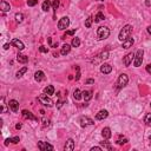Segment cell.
Listing matches in <instances>:
<instances>
[{
	"label": "cell",
	"instance_id": "cell-1",
	"mask_svg": "<svg viewBox=\"0 0 151 151\" xmlns=\"http://www.w3.org/2000/svg\"><path fill=\"white\" fill-rule=\"evenodd\" d=\"M132 28H133V27L131 26V25H125V26L120 30L119 34H118V39H119L120 41H124V40H126L129 37H131Z\"/></svg>",
	"mask_w": 151,
	"mask_h": 151
},
{
	"label": "cell",
	"instance_id": "cell-2",
	"mask_svg": "<svg viewBox=\"0 0 151 151\" xmlns=\"http://www.w3.org/2000/svg\"><path fill=\"white\" fill-rule=\"evenodd\" d=\"M97 35H98L99 40L106 39V38H109V35H110V30L106 26H100L97 30Z\"/></svg>",
	"mask_w": 151,
	"mask_h": 151
},
{
	"label": "cell",
	"instance_id": "cell-3",
	"mask_svg": "<svg viewBox=\"0 0 151 151\" xmlns=\"http://www.w3.org/2000/svg\"><path fill=\"white\" fill-rule=\"evenodd\" d=\"M143 56H144V51L142 50V48H139V50L135 53V59H133V65H135V67H139L142 65V63H143Z\"/></svg>",
	"mask_w": 151,
	"mask_h": 151
},
{
	"label": "cell",
	"instance_id": "cell-4",
	"mask_svg": "<svg viewBox=\"0 0 151 151\" xmlns=\"http://www.w3.org/2000/svg\"><path fill=\"white\" fill-rule=\"evenodd\" d=\"M38 100L40 102V103L42 104V105H45V106H47V107H51V106H53V102H52V99L48 97L47 95H41V96H39L38 97Z\"/></svg>",
	"mask_w": 151,
	"mask_h": 151
},
{
	"label": "cell",
	"instance_id": "cell-5",
	"mask_svg": "<svg viewBox=\"0 0 151 151\" xmlns=\"http://www.w3.org/2000/svg\"><path fill=\"white\" fill-rule=\"evenodd\" d=\"M127 83H129V77H127V74L122 73L119 77H118V83H117L118 89H123L124 86L127 85Z\"/></svg>",
	"mask_w": 151,
	"mask_h": 151
},
{
	"label": "cell",
	"instance_id": "cell-6",
	"mask_svg": "<svg viewBox=\"0 0 151 151\" xmlns=\"http://www.w3.org/2000/svg\"><path fill=\"white\" fill-rule=\"evenodd\" d=\"M69 26H70V19H69V17H63V18L58 21V28L61 30V31H63V30H66Z\"/></svg>",
	"mask_w": 151,
	"mask_h": 151
},
{
	"label": "cell",
	"instance_id": "cell-7",
	"mask_svg": "<svg viewBox=\"0 0 151 151\" xmlns=\"http://www.w3.org/2000/svg\"><path fill=\"white\" fill-rule=\"evenodd\" d=\"M79 123H80V126L82 127H85V126H88V125H93L95 124V122H93L91 118H89V117L86 116H82L79 118Z\"/></svg>",
	"mask_w": 151,
	"mask_h": 151
},
{
	"label": "cell",
	"instance_id": "cell-8",
	"mask_svg": "<svg viewBox=\"0 0 151 151\" xmlns=\"http://www.w3.org/2000/svg\"><path fill=\"white\" fill-rule=\"evenodd\" d=\"M133 59H135V53H127L126 56L124 57V59H123V63H124V65L125 66H130L131 65V63L133 61Z\"/></svg>",
	"mask_w": 151,
	"mask_h": 151
},
{
	"label": "cell",
	"instance_id": "cell-9",
	"mask_svg": "<svg viewBox=\"0 0 151 151\" xmlns=\"http://www.w3.org/2000/svg\"><path fill=\"white\" fill-rule=\"evenodd\" d=\"M38 149L41 151H46V150H53V146L48 143H45V142H38Z\"/></svg>",
	"mask_w": 151,
	"mask_h": 151
},
{
	"label": "cell",
	"instance_id": "cell-10",
	"mask_svg": "<svg viewBox=\"0 0 151 151\" xmlns=\"http://www.w3.org/2000/svg\"><path fill=\"white\" fill-rule=\"evenodd\" d=\"M11 45H13L14 47H17L19 51H21V50H24L25 48L24 42L21 41V40H19V39H13L12 41H11Z\"/></svg>",
	"mask_w": 151,
	"mask_h": 151
},
{
	"label": "cell",
	"instance_id": "cell-11",
	"mask_svg": "<svg viewBox=\"0 0 151 151\" xmlns=\"http://www.w3.org/2000/svg\"><path fill=\"white\" fill-rule=\"evenodd\" d=\"M133 42H135V40H133V38H131V37H129L126 40H124V41H122V47L123 48H130V47H132V45H133Z\"/></svg>",
	"mask_w": 151,
	"mask_h": 151
},
{
	"label": "cell",
	"instance_id": "cell-12",
	"mask_svg": "<svg viewBox=\"0 0 151 151\" xmlns=\"http://www.w3.org/2000/svg\"><path fill=\"white\" fill-rule=\"evenodd\" d=\"M64 150L65 151H73L74 150V141L73 139H67L66 143H65V146H64Z\"/></svg>",
	"mask_w": 151,
	"mask_h": 151
},
{
	"label": "cell",
	"instance_id": "cell-13",
	"mask_svg": "<svg viewBox=\"0 0 151 151\" xmlns=\"http://www.w3.org/2000/svg\"><path fill=\"white\" fill-rule=\"evenodd\" d=\"M107 117H109V112L106 111V110H100L98 113L96 114V119L103 120V119H105V118H107Z\"/></svg>",
	"mask_w": 151,
	"mask_h": 151
},
{
	"label": "cell",
	"instance_id": "cell-14",
	"mask_svg": "<svg viewBox=\"0 0 151 151\" xmlns=\"http://www.w3.org/2000/svg\"><path fill=\"white\" fill-rule=\"evenodd\" d=\"M21 113H23V117H24L25 119H30V120H35V122H37V118H35L34 116H33V113H32V112H30V111H27V110H23V112H21Z\"/></svg>",
	"mask_w": 151,
	"mask_h": 151
},
{
	"label": "cell",
	"instance_id": "cell-15",
	"mask_svg": "<svg viewBox=\"0 0 151 151\" xmlns=\"http://www.w3.org/2000/svg\"><path fill=\"white\" fill-rule=\"evenodd\" d=\"M112 71V66L110 65V64H103L100 66V72L102 73H104V74H109L110 72Z\"/></svg>",
	"mask_w": 151,
	"mask_h": 151
},
{
	"label": "cell",
	"instance_id": "cell-16",
	"mask_svg": "<svg viewBox=\"0 0 151 151\" xmlns=\"http://www.w3.org/2000/svg\"><path fill=\"white\" fill-rule=\"evenodd\" d=\"M8 106H10V109L12 110L13 112H18V110H19V103L16 100V99H12V100H10V103H8Z\"/></svg>",
	"mask_w": 151,
	"mask_h": 151
},
{
	"label": "cell",
	"instance_id": "cell-17",
	"mask_svg": "<svg viewBox=\"0 0 151 151\" xmlns=\"http://www.w3.org/2000/svg\"><path fill=\"white\" fill-rule=\"evenodd\" d=\"M111 129L110 127H104L103 130H102V136H103L104 139H109L111 137Z\"/></svg>",
	"mask_w": 151,
	"mask_h": 151
},
{
	"label": "cell",
	"instance_id": "cell-18",
	"mask_svg": "<svg viewBox=\"0 0 151 151\" xmlns=\"http://www.w3.org/2000/svg\"><path fill=\"white\" fill-rule=\"evenodd\" d=\"M70 51H71V46H70L69 44H64L61 50H60V54L61 56H66V54L70 53Z\"/></svg>",
	"mask_w": 151,
	"mask_h": 151
},
{
	"label": "cell",
	"instance_id": "cell-19",
	"mask_svg": "<svg viewBox=\"0 0 151 151\" xmlns=\"http://www.w3.org/2000/svg\"><path fill=\"white\" fill-rule=\"evenodd\" d=\"M0 10L3 11V12H7V11L11 10V6L8 3H6L5 0H1L0 1Z\"/></svg>",
	"mask_w": 151,
	"mask_h": 151
},
{
	"label": "cell",
	"instance_id": "cell-20",
	"mask_svg": "<svg viewBox=\"0 0 151 151\" xmlns=\"http://www.w3.org/2000/svg\"><path fill=\"white\" fill-rule=\"evenodd\" d=\"M44 78H45V74H44V72H42V71H37L34 73V79H35V82H41Z\"/></svg>",
	"mask_w": 151,
	"mask_h": 151
},
{
	"label": "cell",
	"instance_id": "cell-21",
	"mask_svg": "<svg viewBox=\"0 0 151 151\" xmlns=\"http://www.w3.org/2000/svg\"><path fill=\"white\" fill-rule=\"evenodd\" d=\"M83 98L85 99V102H89L92 98V91H83Z\"/></svg>",
	"mask_w": 151,
	"mask_h": 151
},
{
	"label": "cell",
	"instance_id": "cell-22",
	"mask_svg": "<svg viewBox=\"0 0 151 151\" xmlns=\"http://www.w3.org/2000/svg\"><path fill=\"white\" fill-rule=\"evenodd\" d=\"M17 60L21 64H26L27 61H28V58H27L26 56H24V54H20V53H19L18 56H17Z\"/></svg>",
	"mask_w": 151,
	"mask_h": 151
},
{
	"label": "cell",
	"instance_id": "cell-23",
	"mask_svg": "<svg viewBox=\"0 0 151 151\" xmlns=\"http://www.w3.org/2000/svg\"><path fill=\"white\" fill-rule=\"evenodd\" d=\"M44 93H46L47 96H51L54 93V88H53L52 85H47L45 89H44Z\"/></svg>",
	"mask_w": 151,
	"mask_h": 151
},
{
	"label": "cell",
	"instance_id": "cell-24",
	"mask_svg": "<svg viewBox=\"0 0 151 151\" xmlns=\"http://www.w3.org/2000/svg\"><path fill=\"white\" fill-rule=\"evenodd\" d=\"M19 137H13V138H7L5 141V145H8L10 143H14V144H17V143H19Z\"/></svg>",
	"mask_w": 151,
	"mask_h": 151
},
{
	"label": "cell",
	"instance_id": "cell-25",
	"mask_svg": "<svg viewBox=\"0 0 151 151\" xmlns=\"http://www.w3.org/2000/svg\"><path fill=\"white\" fill-rule=\"evenodd\" d=\"M50 7H51V3L48 1V0H45V1L42 3V5H41L42 11H45V12H48V11H50Z\"/></svg>",
	"mask_w": 151,
	"mask_h": 151
},
{
	"label": "cell",
	"instance_id": "cell-26",
	"mask_svg": "<svg viewBox=\"0 0 151 151\" xmlns=\"http://www.w3.org/2000/svg\"><path fill=\"white\" fill-rule=\"evenodd\" d=\"M82 97H83V93L80 92V90L76 89V90H74V92H73V98L76 99V100H79Z\"/></svg>",
	"mask_w": 151,
	"mask_h": 151
},
{
	"label": "cell",
	"instance_id": "cell-27",
	"mask_svg": "<svg viewBox=\"0 0 151 151\" xmlns=\"http://www.w3.org/2000/svg\"><path fill=\"white\" fill-rule=\"evenodd\" d=\"M127 143V138L123 137V136H119L118 139H117V144L118 145H123V144H126Z\"/></svg>",
	"mask_w": 151,
	"mask_h": 151
},
{
	"label": "cell",
	"instance_id": "cell-28",
	"mask_svg": "<svg viewBox=\"0 0 151 151\" xmlns=\"http://www.w3.org/2000/svg\"><path fill=\"white\" fill-rule=\"evenodd\" d=\"M25 72H27V67H26V66L23 67L21 70H19V71L16 73V77H17V78H21V77H23V74H24Z\"/></svg>",
	"mask_w": 151,
	"mask_h": 151
},
{
	"label": "cell",
	"instance_id": "cell-29",
	"mask_svg": "<svg viewBox=\"0 0 151 151\" xmlns=\"http://www.w3.org/2000/svg\"><path fill=\"white\" fill-rule=\"evenodd\" d=\"M72 46H73V47H79L80 46V39L79 38H73V39H72V44H71Z\"/></svg>",
	"mask_w": 151,
	"mask_h": 151
},
{
	"label": "cell",
	"instance_id": "cell-30",
	"mask_svg": "<svg viewBox=\"0 0 151 151\" xmlns=\"http://www.w3.org/2000/svg\"><path fill=\"white\" fill-rule=\"evenodd\" d=\"M103 19H105V17H104V14L102 13V12H99V13H97V16L95 17V23H99V21H102Z\"/></svg>",
	"mask_w": 151,
	"mask_h": 151
},
{
	"label": "cell",
	"instance_id": "cell-31",
	"mask_svg": "<svg viewBox=\"0 0 151 151\" xmlns=\"http://www.w3.org/2000/svg\"><path fill=\"white\" fill-rule=\"evenodd\" d=\"M14 18H16V21L17 23H19V24L23 23V20H24V16H23V13H17Z\"/></svg>",
	"mask_w": 151,
	"mask_h": 151
},
{
	"label": "cell",
	"instance_id": "cell-32",
	"mask_svg": "<svg viewBox=\"0 0 151 151\" xmlns=\"http://www.w3.org/2000/svg\"><path fill=\"white\" fill-rule=\"evenodd\" d=\"M50 126H51V120L44 118L42 119V129H46V127H50Z\"/></svg>",
	"mask_w": 151,
	"mask_h": 151
},
{
	"label": "cell",
	"instance_id": "cell-33",
	"mask_svg": "<svg viewBox=\"0 0 151 151\" xmlns=\"http://www.w3.org/2000/svg\"><path fill=\"white\" fill-rule=\"evenodd\" d=\"M144 123H145L146 125H149V126H151V113H148L145 116V118H144Z\"/></svg>",
	"mask_w": 151,
	"mask_h": 151
},
{
	"label": "cell",
	"instance_id": "cell-34",
	"mask_svg": "<svg viewBox=\"0 0 151 151\" xmlns=\"http://www.w3.org/2000/svg\"><path fill=\"white\" fill-rule=\"evenodd\" d=\"M92 21H93V19L91 18V17H89V18L86 19V21H85V26L88 27V28H90L91 25H92Z\"/></svg>",
	"mask_w": 151,
	"mask_h": 151
},
{
	"label": "cell",
	"instance_id": "cell-35",
	"mask_svg": "<svg viewBox=\"0 0 151 151\" xmlns=\"http://www.w3.org/2000/svg\"><path fill=\"white\" fill-rule=\"evenodd\" d=\"M99 57H100V59H103V60H106V59L109 58V51H104Z\"/></svg>",
	"mask_w": 151,
	"mask_h": 151
},
{
	"label": "cell",
	"instance_id": "cell-36",
	"mask_svg": "<svg viewBox=\"0 0 151 151\" xmlns=\"http://www.w3.org/2000/svg\"><path fill=\"white\" fill-rule=\"evenodd\" d=\"M52 7L53 10H54V12L57 11V8L59 7V0H53V3H52Z\"/></svg>",
	"mask_w": 151,
	"mask_h": 151
},
{
	"label": "cell",
	"instance_id": "cell-37",
	"mask_svg": "<svg viewBox=\"0 0 151 151\" xmlns=\"http://www.w3.org/2000/svg\"><path fill=\"white\" fill-rule=\"evenodd\" d=\"M106 141H107V139H106ZM102 142V145H103L104 146V149H107V150H111V145H110V144H109V142Z\"/></svg>",
	"mask_w": 151,
	"mask_h": 151
},
{
	"label": "cell",
	"instance_id": "cell-38",
	"mask_svg": "<svg viewBox=\"0 0 151 151\" xmlns=\"http://www.w3.org/2000/svg\"><path fill=\"white\" fill-rule=\"evenodd\" d=\"M74 33H76V28H74V30H72V31H66L65 35H64V37H63V39H65V37H66V35H73Z\"/></svg>",
	"mask_w": 151,
	"mask_h": 151
},
{
	"label": "cell",
	"instance_id": "cell-39",
	"mask_svg": "<svg viewBox=\"0 0 151 151\" xmlns=\"http://www.w3.org/2000/svg\"><path fill=\"white\" fill-rule=\"evenodd\" d=\"M38 3V0H27V5L28 6H34Z\"/></svg>",
	"mask_w": 151,
	"mask_h": 151
},
{
	"label": "cell",
	"instance_id": "cell-40",
	"mask_svg": "<svg viewBox=\"0 0 151 151\" xmlns=\"http://www.w3.org/2000/svg\"><path fill=\"white\" fill-rule=\"evenodd\" d=\"M39 51H40L41 53H47V52H48V48L45 47V46H40V47H39Z\"/></svg>",
	"mask_w": 151,
	"mask_h": 151
},
{
	"label": "cell",
	"instance_id": "cell-41",
	"mask_svg": "<svg viewBox=\"0 0 151 151\" xmlns=\"http://www.w3.org/2000/svg\"><path fill=\"white\" fill-rule=\"evenodd\" d=\"M1 105H3V110H1V112H3V113H5L6 111H7V109H6V104L4 103V98H1Z\"/></svg>",
	"mask_w": 151,
	"mask_h": 151
},
{
	"label": "cell",
	"instance_id": "cell-42",
	"mask_svg": "<svg viewBox=\"0 0 151 151\" xmlns=\"http://www.w3.org/2000/svg\"><path fill=\"white\" fill-rule=\"evenodd\" d=\"M102 151L103 149H102V146H93V148H91V151Z\"/></svg>",
	"mask_w": 151,
	"mask_h": 151
},
{
	"label": "cell",
	"instance_id": "cell-43",
	"mask_svg": "<svg viewBox=\"0 0 151 151\" xmlns=\"http://www.w3.org/2000/svg\"><path fill=\"white\" fill-rule=\"evenodd\" d=\"M85 84H86V85L95 84V79H88V80H86V82H85Z\"/></svg>",
	"mask_w": 151,
	"mask_h": 151
},
{
	"label": "cell",
	"instance_id": "cell-44",
	"mask_svg": "<svg viewBox=\"0 0 151 151\" xmlns=\"http://www.w3.org/2000/svg\"><path fill=\"white\" fill-rule=\"evenodd\" d=\"M77 76H76V80H79L80 78V71H79V66H77Z\"/></svg>",
	"mask_w": 151,
	"mask_h": 151
},
{
	"label": "cell",
	"instance_id": "cell-45",
	"mask_svg": "<svg viewBox=\"0 0 151 151\" xmlns=\"http://www.w3.org/2000/svg\"><path fill=\"white\" fill-rule=\"evenodd\" d=\"M146 72L151 74V64H149V65H146Z\"/></svg>",
	"mask_w": 151,
	"mask_h": 151
},
{
	"label": "cell",
	"instance_id": "cell-46",
	"mask_svg": "<svg viewBox=\"0 0 151 151\" xmlns=\"http://www.w3.org/2000/svg\"><path fill=\"white\" fill-rule=\"evenodd\" d=\"M61 105H63V103H61L60 100H58V103H57V107H58V109H60Z\"/></svg>",
	"mask_w": 151,
	"mask_h": 151
},
{
	"label": "cell",
	"instance_id": "cell-47",
	"mask_svg": "<svg viewBox=\"0 0 151 151\" xmlns=\"http://www.w3.org/2000/svg\"><path fill=\"white\" fill-rule=\"evenodd\" d=\"M145 5L150 7V6H151V0H145Z\"/></svg>",
	"mask_w": 151,
	"mask_h": 151
},
{
	"label": "cell",
	"instance_id": "cell-48",
	"mask_svg": "<svg viewBox=\"0 0 151 151\" xmlns=\"http://www.w3.org/2000/svg\"><path fill=\"white\" fill-rule=\"evenodd\" d=\"M4 48H5V50H8V48H10V44H5V45H4Z\"/></svg>",
	"mask_w": 151,
	"mask_h": 151
},
{
	"label": "cell",
	"instance_id": "cell-49",
	"mask_svg": "<svg viewBox=\"0 0 151 151\" xmlns=\"http://www.w3.org/2000/svg\"><path fill=\"white\" fill-rule=\"evenodd\" d=\"M16 129H17V130H19V129H21V124H17V125H16Z\"/></svg>",
	"mask_w": 151,
	"mask_h": 151
},
{
	"label": "cell",
	"instance_id": "cell-50",
	"mask_svg": "<svg viewBox=\"0 0 151 151\" xmlns=\"http://www.w3.org/2000/svg\"><path fill=\"white\" fill-rule=\"evenodd\" d=\"M146 30H148V33H150V34H151V26H148V28H146Z\"/></svg>",
	"mask_w": 151,
	"mask_h": 151
},
{
	"label": "cell",
	"instance_id": "cell-51",
	"mask_svg": "<svg viewBox=\"0 0 151 151\" xmlns=\"http://www.w3.org/2000/svg\"><path fill=\"white\" fill-rule=\"evenodd\" d=\"M47 41H48V44L52 46V41H51V38H47Z\"/></svg>",
	"mask_w": 151,
	"mask_h": 151
},
{
	"label": "cell",
	"instance_id": "cell-52",
	"mask_svg": "<svg viewBox=\"0 0 151 151\" xmlns=\"http://www.w3.org/2000/svg\"><path fill=\"white\" fill-rule=\"evenodd\" d=\"M149 139H150V142H151V136H150V138H149Z\"/></svg>",
	"mask_w": 151,
	"mask_h": 151
},
{
	"label": "cell",
	"instance_id": "cell-53",
	"mask_svg": "<svg viewBox=\"0 0 151 151\" xmlns=\"http://www.w3.org/2000/svg\"><path fill=\"white\" fill-rule=\"evenodd\" d=\"M99 1H103V0H99Z\"/></svg>",
	"mask_w": 151,
	"mask_h": 151
},
{
	"label": "cell",
	"instance_id": "cell-54",
	"mask_svg": "<svg viewBox=\"0 0 151 151\" xmlns=\"http://www.w3.org/2000/svg\"><path fill=\"white\" fill-rule=\"evenodd\" d=\"M150 106H151V104H150Z\"/></svg>",
	"mask_w": 151,
	"mask_h": 151
}]
</instances>
